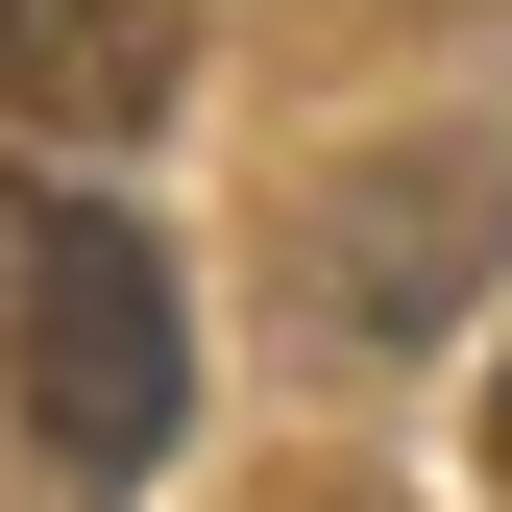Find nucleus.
I'll use <instances>...</instances> for the list:
<instances>
[{"label": "nucleus", "mask_w": 512, "mask_h": 512, "mask_svg": "<svg viewBox=\"0 0 512 512\" xmlns=\"http://www.w3.org/2000/svg\"><path fill=\"white\" fill-rule=\"evenodd\" d=\"M512 269V147L488 122H391V147H317L269 196V293L317 366H415L439 317Z\"/></svg>", "instance_id": "f257e3e1"}, {"label": "nucleus", "mask_w": 512, "mask_h": 512, "mask_svg": "<svg viewBox=\"0 0 512 512\" xmlns=\"http://www.w3.org/2000/svg\"><path fill=\"white\" fill-rule=\"evenodd\" d=\"M171 415H196L171 244L122 220V196H74V171H49V196H25V439H49L74 488H147V464H171Z\"/></svg>", "instance_id": "f03ea898"}, {"label": "nucleus", "mask_w": 512, "mask_h": 512, "mask_svg": "<svg viewBox=\"0 0 512 512\" xmlns=\"http://www.w3.org/2000/svg\"><path fill=\"white\" fill-rule=\"evenodd\" d=\"M196 98V0H0V122L49 147H147Z\"/></svg>", "instance_id": "7ed1b4c3"}, {"label": "nucleus", "mask_w": 512, "mask_h": 512, "mask_svg": "<svg viewBox=\"0 0 512 512\" xmlns=\"http://www.w3.org/2000/svg\"><path fill=\"white\" fill-rule=\"evenodd\" d=\"M488 512H512V342H488Z\"/></svg>", "instance_id": "20e7f679"}]
</instances>
